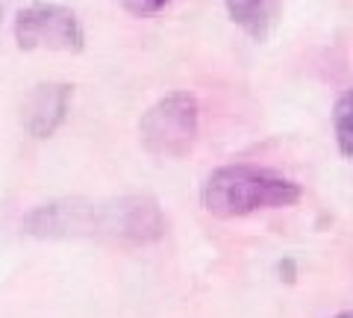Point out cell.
Returning a JSON list of instances; mask_svg holds the SVG:
<instances>
[{
  "label": "cell",
  "mask_w": 353,
  "mask_h": 318,
  "mask_svg": "<svg viewBox=\"0 0 353 318\" xmlns=\"http://www.w3.org/2000/svg\"><path fill=\"white\" fill-rule=\"evenodd\" d=\"M121 6L127 9L130 15H139V18H148V15H157L159 9H165L171 0H118Z\"/></svg>",
  "instance_id": "obj_8"
},
{
  "label": "cell",
  "mask_w": 353,
  "mask_h": 318,
  "mask_svg": "<svg viewBox=\"0 0 353 318\" xmlns=\"http://www.w3.org/2000/svg\"><path fill=\"white\" fill-rule=\"evenodd\" d=\"M24 230L39 239H97L112 245H150L165 233V215L148 195L62 197L36 206Z\"/></svg>",
  "instance_id": "obj_1"
},
{
  "label": "cell",
  "mask_w": 353,
  "mask_h": 318,
  "mask_svg": "<svg viewBox=\"0 0 353 318\" xmlns=\"http://www.w3.org/2000/svg\"><path fill=\"white\" fill-rule=\"evenodd\" d=\"M15 41L21 50L80 53L85 48V32L68 6L30 3L15 18Z\"/></svg>",
  "instance_id": "obj_4"
},
{
  "label": "cell",
  "mask_w": 353,
  "mask_h": 318,
  "mask_svg": "<svg viewBox=\"0 0 353 318\" xmlns=\"http://www.w3.org/2000/svg\"><path fill=\"white\" fill-rule=\"evenodd\" d=\"M339 318H350V315H347V312H341V315H339Z\"/></svg>",
  "instance_id": "obj_10"
},
{
  "label": "cell",
  "mask_w": 353,
  "mask_h": 318,
  "mask_svg": "<svg viewBox=\"0 0 353 318\" xmlns=\"http://www.w3.org/2000/svg\"><path fill=\"white\" fill-rule=\"evenodd\" d=\"M6 3H9V0H0V15H3V9H6Z\"/></svg>",
  "instance_id": "obj_9"
},
{
  "label": "cell",
  "mask_w": 353,
  "mask_h": 318,
  "mask_svg": "<svg viewBox=\"0 0 353 318\" xmlns=\"http://www.w3.org/2000/svg\"><path fill=\"white\" fill-rule=\"evenodd\" d=\"M350 118H353V103H350V95L345 92L336 101L333 109V127H336V141H339V153L341 157H350L353 150V127H350Z\"/></svg>",
  "instance_id": "obj_7"
},
{
  "label": "cell",
  "mask_w": 353,
  "mask_h": 318,
  "mask_svg": "<svg viewBox=\"0 0 353 318\" xmlns=\"http://www.w3.org/2000/svg\"><path fill=\"white\" fill-rule=\"evenodd\" d=\"M294 180L256 166H224L203 183V210L215 218H245L259 210H280L301 201Z\"/></svg>",
  "instance_id": "obj_2"
},
{
  "label": "cell",
  "mask_w": 353,
  "mask_h": 318,
  "mask_svg": "<svg viewBox=\"0 0 353 318\" xmlns=\"http://www.w3.org/2000/svg\"><path fill=\"white\" fill-rule=\"evenodd\" d=\"M201 130V106L189 92H174L157 101L139 121V139L150 157L183 159L192 153Z\"/></svg>",
  "instance_id": "obj_3"
},
{
  "label": "cell",
  "mask_w": 353,
  "mask_h": 318,
  "mask_svg": "<svg viewBox=\"0 0 353 318\" xmlns=\"http://www.w3.org/2000/svg\"><path fill=\"white\" fill-rule=\"evenodd\" d=\"M74 89L68 83H39L27 95L24 103V127L32 139H50L62 127L68 115Z\"/></svg>",
  "instance_id": "obj_5"
},
{
  "label": "cell",
  "mask_w": 353,
  "mask_h": 318,
  "mask_svg": "<svg viewBox=\"0 0 353 318\" xmlns=\"http://www.w3.org/2000/svg\"><path fill=\"white\" fill-rule=\"evenodd\" d=\"M227 12L250 39L265 41L280 15V0H224Z\"/></svg>",
  "instance_id": "obj_6"
}]
</instances>
